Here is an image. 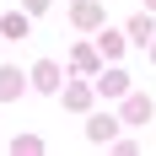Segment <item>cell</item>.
Returning a JSON list of instances; mask_svg holds the SVG:
<instances>
[{
    "instance_id": "obj_1",
    "label": "cell",
    "mask_w": 156,
    "mask_h": 156,
    "mask_svg": "<svg viewBox=\"0 0 156 156\" xmlns=\"http://www.w3.org/2000/svg\"><path fill=\"white\" fill-rule=\"evenodd\" d=\"M32 86H38V92H59V65H54V59L32 65Z\"/></svg>"
},
{
    "instance_id": "obj_2",
    "label": "cell",
    "mask_w": 156,
    "mask_h": 156,
    "mask_svg": "<svg viewBox=\"0 0 156 156\" xmlns=\"http://www.w3.org/2000/svg\"><path fill=\"white\" fill-rule=\"evenodd\" d=\"M11 97H22V70L0 65V102H11Z\"/></svg>"
},
{
    "instance_id": "obj_3",
    "label": "cell",
    "mask_w": 156,
    "mask_h": 156,
    "mask_svg": "<svg viewBox=\"0 0 156 156\" xmlns=\"http://www.w3.org/2000/svg\"><path fill=\"white\" fill-rule=\"evenodd\" d=\"M97 92H102V97H124V92H129V76H124V70H108Z\"/></svg>"
},
{
    "instance_id": "obj_4",
    "label": "cell",
    "mask_w": 156,
    "mask_h": 156,
    "mask_svg": "<svg viewBox=\"0 0 156 156\" xmlns=\"http://www.w3.org/2000/svg\"><path fill=\"white\" fill-rule=\"evenodd\" d=\"M97 54L119 59V54H124V38H119V32H102V38H97Z\"/></svg>"
},
{
    "instance_id": "obj_5",
    "label": "cell",
    "mask_w": 156,
    "mask_h": 156,
    "mask_svg": "<svg viewBox=\"0 0 156 156\" xmlns=\"http://www.w3.org/2000/svg\"><path fill=\"white\" fill-rule=\"evenodd\" d=\"M124 119H129V124H140V119H151V97H129Z\"/></svg>"
},
{
    "instance_id": "obj_6",
    "label": "cell",
    "mask_w": 156,
    "mask_h": 156,
    "mask_svg": "<svg viewBox=\"0 0 156 156\" xmlns=\"http://www.w3.org/2000/svg\"><path fill=\"white\" fill-rule=\"evenodd\" d=\"M113 129H119V124H113V119H102V113H97L92 124H86V135H92V140L102 145V140H108V135H113Z\"/></svg>"
},
{
    "instance_id": "obj_7",
    "label": "cell",
    "mask_w": 156,
    "mask_h": 156,
    "mask_svg": "<svg viewBox=\"0 0 156 156\" xmlns=\"http://www.w3.org/2000/svg\"><path fill=\"white\" fill-rule=\"evenodd\" d=\"M76 22H81V27H92V22H102V5H92V0H81V5H76Z\"/></svg>"
},
{
    "instance_id": "obj_8",
    "label": "cell",
    "mask_w": 156,
    "mask_h": 156,
    "mask_svg": "<svg viewBox=\"0 0 156 156\" xmlns=\"http://www.w3.org/2000/svg\"><path fill=\"white\" fill-rule=\"evenodd\" d=\"M0 32H5V38H22V32H27V16H5Z\"/></svg>"
},
{
    "instance_id": "obj_9",
    "label": "cell",
    "mask_w": 156,
    "mask_h": 156,
    "mask_svg": "<svg viewBox=\"0 0 156 156\" xmlns=\"http://www.w3.org/2000/svg\"><path fill=\"white\" fill-rule=\"evenodd\" d=\"M129 38L145 43V38H151V16H135V22H129Z\"/></svg>"
},
{
    "instance_id": "obj_10",
    "label": "cell",
    "mask_w": 156,
    "mask_h": 156,
    "mask_svg": "<svg viewBox=\"0 0 156 156\" xmlns=\"http://www.w3.org/2000/svg\"><path fill=\"white\" fill-rule=\"evenodd\" d=\"M86 102H92L86 86H70V92H65V108H86Z\"/></svg>"
},
{
    "instance_id": "obj_11",
    "label": "cell",
    "mask_w": 156,
    "mask_h": 156,
    "mask_svg": "<svg viewBox=\"0 0 156 156\" xmlns=\"http://www.w3.org/2000/svg\"><path fill=\"white\" fill-rule=\"evenodd\" d=\"M38 11H48V0H27V16H38Z\"/></svg>"
},
{
    "instance_id": "obj_12",
    "label": "cell",
    "mask_w": 156,
    "mask_h": 156,
    "mask_svg": "<svg viewBox=\"0 0 156 156\" xmlns=\"http://www.w3.org/2000/svg\"><path fill=\"white\" fill-rule=\"evenodd\" d=\"M145 48H151V59H156V38H151V43H145Z\"/></svg>"
},
{
    "instance_id": "obj_13",
    "label": "cell",
    "mask_w": 156,
    "mask_h": 156,
    "mask_svg": "<svg viewBox=\"0 0 156 156\" xmlns=\"http://www.w3.org/2000/svg\"><path fill=\"white\" fill-rule=\"evenodd\" d=\"M145 5H151V11H156V0H145Z\"/></svg>"
}]
</instances>
